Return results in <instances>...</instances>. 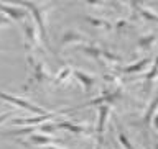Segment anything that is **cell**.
Wrapping results in <instances>:
<instances>
[{
    "label": "cell",
    "mask_w": 158,
    "mask_h": 149,
    "mask_svg": "<svg viewBox=\"0 0 158 149\" xmlns=\"http://www.w3.org/2000/svg\"><path fill=\"white\" fill-rule=\"evenodd\" d=\"M20 5H22V7H25V8H30V12H31L35 22H36V26H38V29H40V36H41L43 43L49 48L48 33H46V26H44V22H43V12H41V8H40L36 3H33V2H22Z\"/></svg>",
    "instance_id": "1"
},
{
    "label": "cell",
    "mask_w": 158,
    "mask_h": 149,
    "mask_svg": "<svg viewBox=\"0 0 158 149\" xmlns=\"http://www.w3.org/2000/svg\"><path fill=\"white\" fill-rule=\"evenodd\" d=\"M0 98L2 100H7L10 103H13V105H18L20 108H25V110H28V112H33V113H38V115H46L48 112H44L43 108H40V107H35L33 103H30L27 100H23V98H18V97H13V95H8V93H5V92H0Z\"/></svg>",
    "instance_id": "2"
},
{
    "label": "cell",
    "mask_w": 158,
    "mask_h": 149,
    "mask_svg": "<svg viewBox=\"0 0 158 149\" xmlns=\"http://www.w3.org/2000/svg\"><path fill=\"white\" fill-rule=\"evenodd\" d=\"M58 115V112H48L46 115H36L35 118H15L12 121L13 125H27V126H35V125H44V121Z\"/></svg>",
    "instance_id": "3"
},
{
    "label": "cell",
    "mask_w": 158,
    "mask_h": 149,
    "mask_svg": "<svg viewBox=\"0 0 158 149\" xmlns=\"http://www.w3.org/2000/svg\"><path fill=\"white\" fill-rule=\"evenodd\" d=\"M0 12L7 13L10 18L15 20V22H20V20L27 18V10L18 8V7H15V5L12 7V5H8V3H0Z\"/></svg>",
    "instance_id": "4"
},
{
    "label": "cell",
    "mask_w": 158,
    "mask_h": 149,
    "mask_svg": "<svg viewBox=\"0 0 158 149\" xmlns=\"http://www.w3.org/2000/svg\"><path fill=\"white\" fill-rule=\"evenodd\" d=\"M107 115H109V107L107 105H102L99 108V123H97V141H99V146L102 144V139H104V130H106V120H107Z\"/></svg>",
    "instance_id": "5"
},
{
    "label": "cell",
    "mask_w": 158,
    "mask_h": 149,
    "mask_svg": "<svg viewBox=\"0 0 158 149\" xmlns=\"http://www.w3.org/2000/svg\"><path fill=\"white\" fill-rule=\"evenodd\" d=\"M23 31H25V36H27V48L33 46V44H38L36 31H35V28L31 26V25L25 22L23 23Z\"/></svg>",
    "instance_id": "6"
},
{
    "label": "cell",
    "mask_w": 158,
    "mask_h": 149,
    "mask_svg": "<svg viewBox=\"0 0 158 149\" xmlns=\"http://www.w3.org/2000/svg\"><path fill=\"white\" fill-rule=\"evenodd\" d=\"M54 141H59V139H53V138L44 136V135H35L30 138V143L36 144V146H44V144H49V143H54Z\"/></svg>",
    "instance_id": "7"
},
{
    "label": "cell",
    "mask_w": 158,
    "mask_h": 149,
    "mask_svg": "<svg viewBox=\"0 0 158 149\" xmlns=\"http://www.w3.org/2000/svg\"><path fill=\"white\" fill-rule=\"evenodd\" d=\"M74 76H76V77L79 79V80L82 82L84 90H89V88L92 87V84H94V77H92V76H87V74L79 72V71H74Z\"/></svg>",
    "instance_id": "8"
},
{
    "label": "cell",
    "mask_w": 158,
    "mask_h": 149,
    "mask_svg": "<svg viewBox=\"0 0 158 149\" xmlns=\"http://www.w3.org/2000/svg\"><path fill=\"white\" fill-rule=\"evenodd\" d=\"M58 128H64L68 131H73V133H86L87 130H84L82 126H76V125H71V123H58L56 125V130Z\"/></svg>",
    "instance_id": "9"
},
{
    "label": "cell",
    "mask_w": 158,
    "mask_h": 149,
    "mask_svg": "<svg viewBox=\"0 0 158 149\" xmlns=\"http://www.w3.org/2000/svg\"><path fill=\"white\" fill-rule=\"evenodd\" d=\"M148 62H150V59H148V57H145V59H142V61L138 62V64H135V66H128V67H125V69H123V71H125L127 74H130V72H138V71H142V69L145 67Z\"/></svg>",
    "instance_id": "10"
},
{
    "label": "cell",
    "mask_w": 158,
    "mask_h": 149,
    "mask_svg": "<svg viewBox=\"0 0 158 149\" xmlns=\"http://www.w3.org/2000/svg\"><path fill=\"white\" fill-rule=\"evenodd\" d=\"M156 108H158V97L153 100V103H152V107L147 110V115H145V118H143V123H150L152 121V118L155 116V112H156Z\"/></svg>",
    "instance_id": "11"
},
{
    "label": "cell",
    "mask_w": 158,
    "mask_h": 149,
    "mask_svg": "<svg viewBox=\"0 0 158 149\" xmlns=\"http://www.w3.org/2000/svg\"><path fill=\"white\" fill-rule=\"evenodd\" d=\"M118 139H120V143H122V146L125 147V149H135L132 146V143L128 141V138L125 136V133H123L122 130H118Z\"/></svg>",
    "instance_id": "12"
},
{
    "label": "cell",
    "mask_w": 158,
    "mask_h": 149,
    "mask_svg": "<svg viewBox=\"0 0 158 149\" xmlns=\"http://www.w3.org/2000/svg\"><path fill=\"white\" fill-rule=\"evenodd\" d=\"M10 23V18H5V17H0V26H5V25Z\"/></svg>",
    "instance_id": "13"
},
{
    "label": "cell",
    "mask_w": 158,
    "mask_h": 149,
    "mask_svg": "<svg viewBox=\"0 0 158 149\" xmlns=\"http://www.w3.org/2000/svg\"><path fill=\"white\" fill-rule=\"evenodd\" d=\"M153 126H155V130L158 131V113H155V123H153Z\"/></svg>",
    "instance_id": "14"
},
{
    "label": "cell",
    "mask_w": 158,
    "mask_h": 149,
    "mask_svg": "<svg viewBox=\"0 0 158 149\" xmlns=\"http://www.w3.org/2000/svg\"><path fill=\"white\" fill-rule=\"evenodd\" d=\"M8 116H10V113H5V115H2V116H0V125H2V121H3V120H7Z\"/></svg>",
    "instance_id": "15"
},
{
    "label": "cell",
    "mask_w": 158,
    "mask_h": 149,
    "mask_svg": "<svg viewBox=\"0 0 158 149\" xmlns=\"http://www.w3.org/2000/svg\"><path fill=\"white\" fill-rule=\"evenodd\" d=\"M49 149H56V147H49Z\"/></svg>",
    "instance_id": "16"
},
{
    "label": "cell",
    "mask_w": 158,
    "mask_h": 149,
    "mask_svg": "<svg viewBox=\"0 0 158 149\" xmlns=\"http://www.w3.org/2000/svg\"><path fill=\"white\" fill-rule=\"evenodd\" d=\"M156 76H158V71H156Z\"/></svg>",
    "instance_id": "17"
},
{
    "label": "cell",
    "mask_w": 158,
    "mask_h": 149,
    "mask_svg": "<svg viewBox=\"0 0 158 149\" xmlns=\"http://www.w3.org/2000/svg\"><path fill=\"white\" fill-rule=\"evenodd\" d=\"M156 149H158V146H156Z\"/></svg>",
    "instance_id": "18"
}]
</instances>
